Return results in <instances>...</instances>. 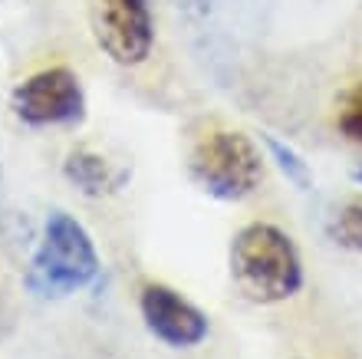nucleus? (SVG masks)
Here are the masks:
<instances>
[{
  "label": "nucleus",
  "mask_w": 362,
  "mask_h": 359,
  "mask_svg": "<svg viewBox=\"0 0 362 359\" xmlns=\"http://www.w3.org/2000/svg\"><path fill=\"white\" fill-rule=\"evenodd\" d=\"M353 181H356V185H362V165H359V169L353 171Z\"/></svg>",
  "instance_id": "9b49d317"
},
{
  "label": "nucleus",
  "mask_w": 362,
  "mask_h": 359,
  "mask_svg": "<svg viewBox=\"0 0 362 359\" xmlns=\"http://www.w3.org/2000/svg\"><path fill=\"white\" fill-rule=\"evenodd\" d=\"M10 109L27 129H76L86 122V89L69 67H47L13 86Z\"/></svg>",
  "instance_id": "20e7f679"
},
{
  "label": "nucleus",
  "mask_w": 362,
  "mask_h": 359,
  "mask_svg": "<svg viewBox=\"0 0 362 359\" xmlns=\"http://www.w3.org/2000/svg\"><path fill=\"white\" fill-rule=\"evenodd\" d=\"M89 27L95 47L115 67H142L155 50L152 0H89Z\"/></svg>",
  "instance_id": "39448f33"
},
{
  "label": "nucleus",
  "mask_w": 362,
  "mask_h": 359,
  "mask_svg": "<svg viewBox=\"0 0 362 359\" xmlns=\"http://www.w3.org/2000/svg\"><path fill=\"white\" fill-rule=\"evenodd\" d=\"M99 251L86 227L69 211H49L40 244L30 257L27 287L40 300H63L99 277Z\"/></svg>",
  "instance_id": "f03ea898"
},
{
  "label": "nucleus",
  "mask_w": 362,
  "mask_h": 359,
  "mask_svg": "<svg viewBox=\"0 0 362 359\" xmlns=\"http://www.w3.org/2000/svg\"><path fill=\"white\" fill-rule=\"evenodd\" d=\"M188 178L208 198L238 205L250 198L264 181L260 142L234 129H214V132L201 135L194 149L188 152Z\"/></svg>",
  "instance_id": "7ed1b4c3"
},
{
  "label": "nucleus",
  "mask_w": 362,
  "mask_h": 359,
  "mask_svg": "<svg viewBox=\"0 0 362 359\" xmlns=\"http://www.w3.org/2000/svg\"><path fill=\"white\" fill-rule=\"evenodd\" d=\"M63 178L86 198H109L115 191H122L132 178V171L125 165H115L105 155L93 149H76L69 152L63 161Z\"/></svg>",
  "instance_id": "0eeeda50"
},
{
  "label": "nucleus",
  "mask_w": 362,
  "mask_h": 359,
  "mask_svg": "<svg viewBox=\"0 0 362 359\" xmlns=\"http://www.w3.org/2000/svg\"><path fill=\"white\" fill-rule=\"evenodd\" d=\"M336 125H339V132L349 142H362V83H356L346 93L343 106H339V115H336Z\"/></svg>",
  "instance_id": "9d476101"
},
{
  "label": "nucleus",
  "mask_w": 362,
  "mask_h": 359,
  "mask_svg": "<svg viewBox=\"0 0 362 359\" xmlns=\"http://www.w3.org/2000/svg\"><path fill=\"white\" fill-rule=\"evenodd\" d=\"M260 145L267 149V155H270V161L276 165V171L284 175L290 185H293L296 191H310L313 188V171H310V161L300 155V152L293 149V145H286V142H280L276 135H270V132H260Z\"/></svg>",
  "instance_id": "6e6552de"
},
{
  "label": "nucleus",
  "mask_w": 362,
  "mask_h": 359,
  "mask_svg": "<svg viewBox=\"0 0 362 359\" xmlns=\"http://www.w3.org/2000/svg\"><path fill=\"white\" fill-rule=\"evenodd\" d=\"M326 234L336 247L362 254V198L343 201L326 221Z\"/></svg>",
  "instance_id": "1a4fd4ad"
},
{
  "label": "nucleus",
  "mask_w": 362,
  "mask_h": 359,
  "mask_svg": "<svg viewBox=\"0 0 362 359\" xmlns=\"http://www.w3.org/2000/svg\"><path fill=\"white\" fill-rule=\"evenodd\" d=\"M139 313L145 330L172 350H194L208 340V313L168 284H145L139 290Z\"/></svg>",
  "instance_id": "423d86ee"
},
{
  "label": "nucleus",
  "mask_w": 362,
  "mask_h": 359,
  "mask_svg": "<svg viewBox=\"0 0 362 359\" xmlns=\"http://www.w3.org/2000/svg\"><path fill=\"white\" fill-rule=\"evenodd\" d=\"M228 264L238 290L260 307L290 300L306 284L296 241L270 221H250L230 237Z\"/></svg>",
  "instance_id": "f257e3e1"
}]
</instances>
